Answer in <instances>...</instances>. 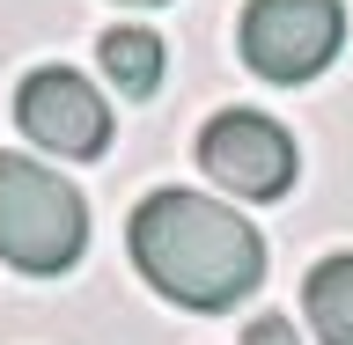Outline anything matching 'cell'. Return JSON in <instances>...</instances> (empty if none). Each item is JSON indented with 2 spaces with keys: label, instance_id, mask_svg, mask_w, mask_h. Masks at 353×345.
I'll return each mask as SVG.
<instances>
[{
  "label": "cell",
  "instance_id": "6da1fadb",
  "mask_svg": "<svg viewBox=\"0 0 353 345\" xmlns=\"http://www.w3.org/2000/svg\"><path fill=\"white\" fill-rule=\"evenodd\" d=\"M125 250L140 264V280L192 316H221L243 294H258V280H265L258 228L206 191H148L132 206Z\"/></svg>",
  "mask_w": 353,
  "mask_h": 345
},
{
  "label": "cell",
  "instance_id": "7a4b0ae2",
  "mask_svg": "<svg viewBox=\"0 0 353 345\" xmlns=\"http://www.w3.org/2000/svg\"><path fill=\"white\" fill-rule=\"evenodd\" d=\"M81 250H88L81 191L30 154H0V258L30 280H52V272H74Z\"/></svg>",
  "mask_w": 353,
  "mask_h": 345
},
{
  "label": "cell",
  "instance_id": "3957f363",
  "mask_svg": "<svg viewBox=\"0 0 353 345\" xmlns=\"http://www.w3.org/2000/svg\"><path fill=\"white\" fill-rule=\"evenodd\" d=\"M236 44H243V66H250L258 81L302 88V81H316V74L339 59L346 8H339V0H243Z\"/></svg>",
  "mask_w": 353,
  "mask_h": 345
},
{
  "label": "cell",
  "instance_id": "277c9868",
  "mask_svg": "<svg viewBox=\"0 0 353 345\" xmlns=\"http://www.w3.org/2000/svg\"><path fill=\"white\" fill-rule=\"evenodd\" d=\"M199 169L214 176L228 198H280L302 169V154H294V132L280 118H265V110H221L214 125L199 132Z\"/></svg>",
  "mask_w": 353,
  "mask_h": 345
},
{
  "label": "cell",
  "instance_id": "5b68a950",
  "mask_svg": "<svg viewBox=\"0 0 353 345\" xmlns=\"http://www.w3.org/2000/svg\"><path fill=\"white\" fill-rule=\"evenodd\" d=\"M15 125L37 147H52L59 162H96L110 147V103H103V88L88 74H74V66H37L15 88Z\"/></svg>",
  "mask_w": 353,
  "mask_h": 345
},
{
  "label": "cell",
  "instance_id": "8992f818",
  "mask_svg": "<svg viewBox=\"0 0 353 345\" xmlns=\"http://www.w3.org/2000/svg\"><path fill=\"white\" fill-rule=\"evenodd\" d=\"M302 316H309V331L324 345H353V250L324 258L302 280Z\"/></svg>",
  "mask_w": 353,
  "mask_h": 345
},
{
  "label": "cell",
  "instance_id": "52a82bcc",
  "mask_svg": "<svg viewBox=\"0 0 353 345\" xmlns=\"http://www.w3.org/2000/svg\"><path fill=\"white\" fill-rule=\"evenodd\" d=\"M96 59H103L110 88H125V96H154V88H162V37H154V30H140V22L103 30Z\"/></svg>",
  "mask_w": 353,
  "mask_h": 345
},
{
  "label": "cell",
  "instance_id": "ba28073f",
  "mask_svg": "<svg viewBox=\"0 0 353 345\" xmlns=\"http://www.w3.org/2000/svg\"><path fill=\"white\" fill-rule=\"evenodd\" d=\"M243 345H302V338H294V316H258L243 331Z\"/></svg>",
  "mask_w": 353,
  "mask_h": 345
},
{
  "label": "cell",
  "instance_id": "9c48e42d",
  "mask_svg": "<svg viewBox=\"0 0 353 345\" xmlns=\"http://www.w3.org/2000/svg\"><path fill=\"white\" fill-rule=\"evenodd\" d=\"M140 8H154V0H140Z\"/></svg>",
  "mask_w": 353,
  "mask_h": 345
}]
</instances>
